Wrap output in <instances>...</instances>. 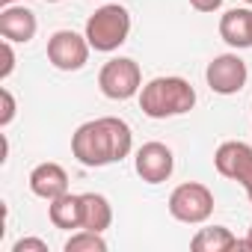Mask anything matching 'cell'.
I'll return each instance as SVG.
<instances>
[{
  "mask_svg": "<svg viewBox=\"0 0 252 252\" xmlns=\"http://www.w3.org/2000/svg\"><path fill=\"white\" fill-rule=\"evenodd\" d=\"M131 146H134L131 125L116 119V116L92 119V122L80 125L71 137V155L89 169L125 160L131 155Z\"/></svg>",
  "mask_w": 252,
  "mask_h": 252,
  "instance_id": "1",
  "label": "cell"
},
{
  "mask_svg": "<svg viewBox=\"0 0 252 252\" xmlns=\"http://www.w3.org/2000/svg\"><path fill=\"white\" fill-rule=\"evenodd\" d=\"M30 190H33V196L54 202L57 196L68 193V175L60 163H39L30 172Z\"/></svg>",
  "mask_w": 252,
  "mask_h": 252,
  "instance_id": "11",
  "label": "cell"
},
{
  "mask_svg": "<svg viewBox=\"0 0 252 252\" xmlns=\"http://www.w3.org/2000/svg\"><path fill=\"white\" fill-rule=\"evenodd\" d=\"M169 214L178 222H187V225L208 222L211 214H214V193L199 181L178 184L169 196Z\"/></svg>",
  "mask_w": 252,
  "mask_h": 252,
  "instance_id": "4",
  "label": "cell"
},
{
  "mask_svg": "<svg viewBox=\"0 0 252 252\" xmlns=\"http://www.w3.org/2000/svg\"><path fill=\"white\" fill-rule=\"evenodd\" d=\"M190 6L196 12H217L222 6V0H190Z\"/></svg>",
  "mask_w": 252,
  "mask_h": 252,
  "instance_id": "20",
  "label": "cell"
},
{
  "mask_svg": "<svg viewBox=\"0 0 252 252\" xmlns=\"http://www.w3.org/2000/svg\"><path fill=\"white\" fill-rule=\"evenodd\" d=\"M220 36L237 51L252 48V9H228L220 18Z\"/></svg>",
  "mask_w": 252,
  "mask_h": 252,
  "instance_id": "12",
  "label": "cell"
},
{
  "mask_svg": "<svg viewBox=\"0 0 252 252\" xmlns=\"http://www.w3.org/2000/svg\"><path fill=\"white\" fill-rule=\"evenodd\" d=\"M128 33H131V15L119 3H107V6L95 9L86 21V39L101 54L122 48L128 42Z\"/></svg>",
  "mask_w": 252,
  "mask_h": 252,
  "instance_id": "3",
  "label": "cell"
},
{
  "mask_svg": "<svg viewBox=\"0 0 252 252\" xmlns=\"http://www.w3.org/2000/svg\"><path fill=\"white\" fill-rule=\"evenodd\" d=\"M65 252H107V240L101 237V231H89L80 228L77 234H71L63 246Z\"/></svg>",
  "mask_w": 252,
  "mask_h": 252,
  "instance_id": "16",
  "label": "cell"
},
{
  "mask_svg": "<svg viewBox=\"0 0 252 252\" xmlns=\"http://www.w3.org/2000/svg\"><path fill=\"white\" fill-rule=\"evenodd\" d=\"M240 249H252V225H249V234H246V240H240Z\"/></svg>",
  "mask_w": 252,
  "mask_h": 252,
  "instance_id": "21",
  "label": "cell"
},
{
  "mask_svg": "<svg viewBox=\"0 0 252 252\" xmlns=\"http://www.w3.org/2000/svg\"><path fill=\"white\" fill-rule=\"evenodd\" d=\"M196 107V89L184 77H155L140 89V110L149 119L184 116Z\"/></svg>",
  "mask_w": 252,
  "mask_h": 252,
  "instance_id": "2",
  "label": "cell"
},
{
  "mask_svg": "<svg viewBox=\"0 0 252 252\" xmlns=\"http://www.w3.org/2000/svg\"><path fill=\"white\" fill-rule=\"evenodd\" d=\"M45 3H60V0H45Z\"/></svg>",
  "mask_w": 252,
  "mask_h": 252,
  "instance_id": "24",
  "label": "cell"
},
{
  "mask_svg": "<svg viewBox=\"0 0 252 252\" xmlns=\"http://www.w3.org/2000/svg\"><path fill=\"white\" fill-rule=\"evenodd\" d=\"M39 30V21L36 15L27 9V6H3V12H0V36L9 39V42H30Z\"/></svg>",
  "mask_w": 252,
  "mask_h": 252,
  "instance_id": "10",
  "label": "cell"
},
{
  "mask_svg": "<svg viewBox=\"0 0 252 252\" xmlns=\"http://www.w3.org/2000/svg\"><path fill=\"white\" fill-rule=\"evenodd\" d=\"M246 77H249L246 63L237 54H220L205 68V80H208V86L217 95H234V92H240L246 86Z\"/></svg>",
  "mask_w": 252,
  "mask_h": 252,
  "instance_id": "7",
  "label": "cell"
},
{
  "mask_svg": "<svg viewBox=\"0 0 252 252\" xmlns=\"http://www.w3.org/2000/svg\"><path fill=\"white\" fill-rule=\"evenodd\" d=\"M48 217L57 228H83V199L74 193H63L48 205Z\"/></svg>",
  "mask_w": 252,
  "mask_h": 252,
  "instance_id": "13",
  "label": "cell"
},
{
  "mask_svg": "<svg viewBox=\"0 0 252 252\" xmlns=\"http://www.w3.org/2000/svg\"><path fill=\"white\" fill-rule=\"evenodd\" d=\"M134 166H137V175L146 184H163V181H169V175L175 169V158H172L169 146H163V143H146V146L137 149Z\"/></svg>",
  "mask_w": 252,
  "mask_h": 252,
  "instance_id": "9",
  "label": "cell"
},
{
  "mask_svg": "<svg viewBox=\"0 0 252 252\" xmlns=\"http://www.w3.org/2000/svg\"><path fill=\"white\" fill-rule=\"evenodd\" d=\"M89 39L74 30H57L48 39V63L60 71H80L89 60Z\"/></svg>",
  "mask_w": 252,
  "mask_h": 252,
  "instance_id": "6",
  "label": "cell"
},
{
  "mask_svg": "<svg viewBox=\"0 0 252 252\" xmlns=\"http://www.w3.org/2000/svg\"><path fill=\"white\" fill-rule=\"evenodd\" d=\"M83 199V228L89 231H104L113 222V208L101 193H80Z\"/></svg>",
  "mask_w": 252,
  "mask_h": 252,
  "instance_id": "15",
  "label": "cell"
},
{
  "mask_svg": "<svg viewBox=\"0 0 252 252\" xmlns=\"http://www.w3.org/2000/svg\"><path fill=\"white\" fill-rule=\"evenodd\" d=\"M12 3H15V0H3V6H12Z\"/></svg>",
  "mask_w": 252,
  "mask_h": 252,
  "instance_id": "23",
  "label": "cell"
},
{
  "mask_svg": "<svg viewBox=\"0 0 252 252\" xmlns=\"http://www.w3.org/2000/svg\"><path fill=\"white\" fill-rule=\"evenodd\" d=\"M12 252H48V243L39 237H24L12 246Z\"/></svg>",
  "mask_w": 252,
  "mask_h": 252,
  "instance_id": "19",
  "label": "cell"
},
{
  "mask_svg": "<svg viewBox=\"0 0 252 252\" xmlns=\"http://www.w3.org/2000/svg\"><path fill=\"white\" fill-rule=\"evenodd\" d=\"M0 101H3V110H0V128H9L15 119V98L9 89H0Z\"/></svg>",
  "mask_w": 252,
  "mask_h": 252,
  "instance_id": "17",
  "label": "cell"
},
{
  "mask_svg": "<svg viewBox=\"0 0 252 252\" xmlns=\"http://www.w3.org/2000/svg\"><path fill=\"white\" fill-rule=\"evenodd\" d=\"M98 86L110 101H128L143 89V71L134 60L116 57L104 63V68L98 71Z\"/></svg>",
  "mask_w": 252,
  "mask_h": 252,
  "instance_id": "5",
  "label": "cell"
},
{
  "mask_svg": "<svg viewBox=\"0 0 252 252\" xmlns=\"http://www.w3.org/2000/svg\"><path fill=\"white\" fill-rule=\"evenodd\" d=\"M0 54H3V68H0V80H6L15 68V51H12V42L3 39V45H0Z\"/></svg>",
  "mask_w": 252,
  "mask_h": 252,
  "instance_id": "18",
  "label": "cell"
},
{
  "mask_svg": "<svg viewBox=\"0 0 252 252\" xmlns=\"http://www.w3.org/2000/svg\"><path fill=\"white\" fill-rule=\"evenodd\" d=\"M246 196H249V202H252V184H249V187H246Z\"/></svg>",
  "mask_w": 252,
  "mask_h": 252,
  "instance_id": "22",
  "label": "cell"
},
{
  "mask_svg": "<svg viewBox=\"0 0 252 252\" xmlns=\"http://www.w3.org/2000/svg\"><path fill=\"white\" fill-rule=\"evenodd\" d=\"M190 249L193 252H228V249H240V240L225 225H208L196 231V237L190 240Z\"/></svg>",
  "mask_w": 252,
  "mask_h": 252,
  "instance_id": "14",
  "label": "cell"
},
{
  "mask_svg": "<svg viewBox=\"0 0 252 252\" xmlns=\"http://www.w3.org/2000/svg\"><path fill=\"white\" fill-rule=\"evenodd\" d=\"M246 3H249V6H252V0H246Z\"/></svg>",
  "mask_w": 252,
  "mask_h": 252,
  "instance_id": "25",
  "label": "cell"
},
{
  "mask_svg": "<svg viewBox=\"0 0 252 252\" xmlns=\"http://www.w3.org/2000/svg\"><path fill=\"white\" fill-rule=\"evenodd\" d=\"M214 166L222 178H231L246 190L252 184V146L240 143V140L222 143L214 155Z\"/></svg>",
  "mask_w": 252,
  "mask_h": 252,
  "instance_id": "8",
  "label": "cell"
}]
</instances>
